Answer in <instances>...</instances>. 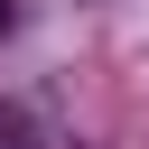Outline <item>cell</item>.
Masks as SVG:
<instances>
[{
    "label": "cell",
    "mask_w": 149,
    "mask_h": 149,
    "mask_svg": "<svg viewBox=\"0 0 149 149\" xmlns=\"http://www.w3.org/2000/svg\"><path fill=\"white\" fill-rule=\"evenodd\" d=\"M0 149H28V121H19L9 102H0Z\"/></svg>",
    "instance_id": "obj_1"
},
{
    "label": "cell",
    "mask_w": 149,
    "mask_h": 149,
    "mask_svg": "<svg viewBox=\"0 0 149 149\" xmlns=\"http://www.w3.org/2000/svg\"><path fill=\"white\" fill-rule=\"evenodd\" d=\"M9 28H19V0H0V37H9Z\"/></svg>",
    "instance_id": "obj_2"
}]
</instances>
